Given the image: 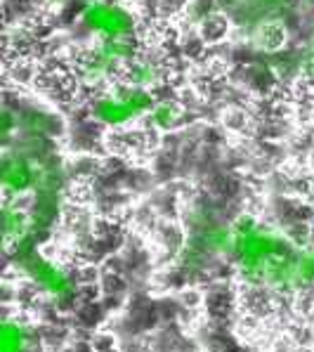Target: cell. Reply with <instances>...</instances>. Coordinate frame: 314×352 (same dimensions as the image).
<instances>
[{
    "mask_svg": "<svg viewBox=\"0 0 314 352\" xmlns=\"http://www.w3.org/2000/svg\"><path fill=\"white\" fill-rule=\"evenodd\" d=\"M156 100L144 88H123L118 93H111L95 104V118L109 128H121L137 121L139 116H149Z\"/></svg>",
    "mask_w": 314,
    "mask_h": 352,
    "instance_id": "obj_3",
    "label": "cell"
},
{
    "mask_svg": "<svg viewBox=\"0 0 314 352\" xmlns=\"http://www.w3.org/2000/svg\"><path fill=\"white\" fill-rule=\"evenodd\" d=\"M12 263L21 277L29 281V284H34L47 300L69 302L74 298L76 294L74 277L62 265H57L55 260L43 256L38 248L31 253H24L19 258H12Z\"/></svg>",
    "mask_w": 314,
    "mask_h": 352,
    "instance_id": "obj_2",
    "label": "cell"
},
{
    "mask_svg": "<svg viewBox=\"0 0 314 352\" xmlns=\"http://www.w3.org/2000/svg\"><path fill=\"white\" fill-rule=\"evenodd\" d=\"M36 331L17 317H5L0 324V352H34Z\"/></svg>",
    "mask_w": 314,
    "mask_h": 352,
    "instance_id": "obj_7",
    "label": "cell"
},
{
    "mask_svg": "<svg viewBox=\"0 0 314 352\" xmlns=\"http://www.w3.org/2000/svg\"><path fill=\"white\" fill-rule=\"evenodd\" d=\"M182 121V107L177 102L161 100L154 104V109L149 113V123L159 130H170Z\"/></svg>",
    "mask_w": 314,
    "mask_h": 352,
    "instance_id": "obj_8",
    "label": "cell"
},
{
    "mask_svg": "<svg viewBox=\"0 0 314 352\" xmlns=\"http://www.w3.org/2000/svg\"><path fill=\"white\" fill-rule=\"evenodd\" d=\"M0 227H3L5 251H10L17 241L34 234V220H31L29 208H24L19 201H8V199L3 204V223H0Z\"/></svg>",
    "mask_w": 314,
    "mask_h": 352,
    "instance_id": "obj_6",
    "label": "cell"
},
{
    "mask_svg": "<svg viewBox=\"0 0 314 352\" xmlns=\"http://www.w3.org/2000/svg\"><path fill=\"white\" fill-rule=\"evenodd\" d=\"M41 180V164L29 159L19 151H8L3 156L0 166V185H3L8 201H19L24 197H31Z\"/></svg>",
    "mask_w": 314,
    "mask_h": 352,
    "instance_id": "obj_4",
    "label": "cell"
},
{
    "mask_svg": "<svg viewBox=\"0 0 314 352\" xmlns=\"http://www.w3.org/2000/svg\"><path fill=\"white\" fill-rule=\"evenodd\" d=\"M284 41H286V31L279 24H265L262 31H260V45L265 50H272V52L279 50L284 45Z\"/></svg>",
    "mask_w": 314,
    "mask_h": 352,
    "instance_id": "obj_9",
    "label": "cell"
},
{
    "mask_svg": "<svg viewBox=\"0 0 314 352\" xmlns=\"http://www.w3.org/2000/svg\"><path fill=\"white\" fill-rule=\"evenodd\" d=\"M229 258L241 281L277 294H300L314 286V239L298 246L286 234L267 230L251 213L229 225Z\"/></svg>",
    "mask_w": 314,
    "mask_h": 352,
    "instance_id": "obj_1",
    "label": "cell"
},
{
    "mask_svg": "<svg viewBox=\"0 0 314 352\" xmlns=\"http://www.w3.org/2000/svg\"><path fill=\"white\" fill-rule=\"evenodd\" d=\"M85 24L93 31H97L104 41H111V38H128L130 31V17L123 10L111 8V5H90L83 12Z\"/></svg>",
    "mask_w": 314,
    "mask_h": 352,
    "instance_id": "obj_5",
    "label": "cell"
}]
</instances>
